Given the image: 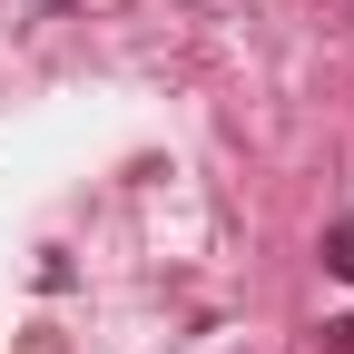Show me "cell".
I'll return each instance as SVG.
<instances>
[{
    "mask_svg": "<svg viewBox=\"0 0 354 354\" xmlns=\"http://www.w3.org/2000/svg\"><path fill=\"white\" fill-rule=\"evenodd\" d=\"M325 276H344V286H354V207L325 227Z\"/></svg>",
    "mask_w": 354,
    "mask_h": 354,
    "instance_id": "1",
    "label": "cell"
}]
</instances>
